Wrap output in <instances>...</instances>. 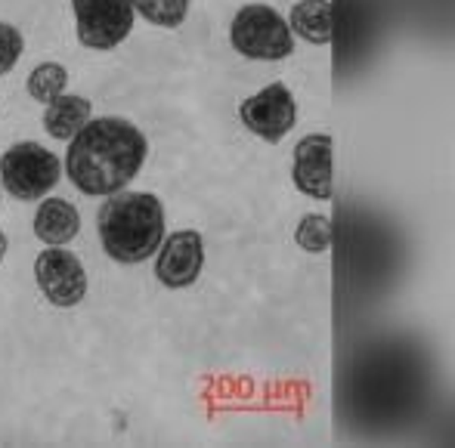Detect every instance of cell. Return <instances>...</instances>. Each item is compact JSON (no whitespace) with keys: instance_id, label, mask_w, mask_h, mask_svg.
<instances>
[{"instance_id":"cell-9","label":"cell","mask_w":455,"mask_h":448,"mask_svg":"<svg viewBox=\"0 0 455 448\" xmlns=\"http://www.w3.org/2000/svg\"><path fill=\"white\" fill-rule=\"evenodd\" d=\"M291 179L300 195L313 201H331V137L329 133H307L294 145Z\"/></svg>"},{"instance_id":"cell-18","label":"cell","mask_w":455,"mask_h":448,"mask_svg":"<svg viewBox=\"0 0 455 448\" xmlns=\"http://www.w3.org/2000/svg\"><path fill=\"white\" fill-rule=\"evenodd\" d=\"M0 198H4V189H0Z\"/></svg>"},{"instance_id":"cell-4","label":"cell","mask_w":455,"mask_h":448,"mask_svg":"<svg viewBox=\"0 0 455 448\" xmlns=\"http://www.w3.org/2000/svg\"><path fill=\"white\" fill-rule=\"evenodd\" d=\"M229 43L239 56L254 62H279L294 53V35L288 19L267 4H248L233 16Z\"/></svg>"},{"instance_id":"cell-6","label":"cell","mask_w":455,"mask_h":448,"mask_svg":"<svg viewBox=\"0 0 455 448\" xmlns=\"http://www.w3.org/2000/svg\"><path fill=\"white\" fill-rule=\"evenodd\" d=\"M35 285L50 306L75 310L87 297V269L68 248H44L35 257Z\"/></svg>"},{"instance_id":"cell-1","label":"cell","mask_w":455,"mask_h":448,"mask_svg":"<svg viewBox=\"0 0 455 448\" xmlns=\"http://www.w3.org/2000/svg\"><path fill=\"white\" fill-rule=\"evenodd\" d=\"M149 139L127 118H91L68 139L62 174L87 198H108L127 189L143 170Z\"/></svg>"},{"instance_id":"cell-10","label":"cell","mask_w":455,"mask_h":448,"mask_svg":"<svg viewBox=\"0 0 455 448\" xmlns=\"http://www.w3.org/2000/svg\"><path fill=\"white\" fill-rule=\"evenodd\" d=\"M35 239L47 248H66L78 239L81 214L66 198H41L35 210Z\"/></svg>"},{"instance_id":"cell-12","label":"cell","mask_w":455,"mask_h":448,"mask_svg":"<svg viewBox=\"0 0 455 448\" xmlns=\"http://www.w3.org/2000/svg\"><path fill=\"white\" fill-rule=\"evenodd\" d=\"M288 28H291V35H298L300 41L313 43V47H325V43H331V35H335L331 4L329 0H300V4L291 6Z\"/></svg>"},{"instance_id":"cell-11","label":"cell","mask_w":455,"mask_h":448,"mask_svg":"<svg viewBox=\"0 0 455 448\" xmlns=\"http://www.w3.org/2000/svg\"><path fill=\"white\" fill-rule=\"evenodd\" d=\"M93 118V106L87 96H78V93H62L56 96L53 102L44 106V130H47L50 139H60V143H68L87 121Z\"/></svg>"},{"instance_id":"cell-13","label":"cell","mask_w":455,"mask_h":448,"mask_svg":"<svg viewBox=\"0 0 455 448\" xmlns=\"http://www.w3.org/2000/svg\"><path fill=\"white\" fill-rule=\"evenodd\" d=\"M68 87V68L62 62H41V66L31 68L28 81H25V90L35 102L47 106L56 96H62Z\"/></svg>"},{"instance_id":"cell-16","label":"cell","mask_w":455,"mask_h":448,"mask_svg":"<svg viewBox=\"0 0 455 448\" xmlns=\"http://www.w3.org/2000/svg\"><path fill=\"white\" fill-rule=\"evenodd\" d=\"M22 53H25L22 31L10 22H0V78L16 68V62L22 59Z\"/></svg>"},{"instance_id":"cell-14","label":"cell","mask_w":455,"mask_h":448,"mask_svg":"<svg viewBox=\"0 0 455 448\" xmlns=\"http://www.w3.org/2000/svg\"><path fill=\"white\" fill-rule=\"evenodd\" d=\"M131 6L156 28H180L189 12V0H131Z\"/></svg>"},{"instance_id":"cell-7","label":"cell","mask_w":455,"mask_h":448,"mask_svg":"<svg viewBox=\"0 0 455 448\" xmlns=\"http://www.w3.org/2000/svg\"><path fill=\"white\" fill-rule=\"evenodd\" d=\"M239 118L245 130H251L264 143H279L298 124V99L282 81L267 84L239 106Z\"/></svg>"},{"instance_id":"cell-8","label":"cell","mask_w":455,"mask_h":448,"mask_svg":"<svg viewBox=\"0 0 455 448\" xmlns=\"http://www.w3.org/2000/svg\"><path fill=\"white\" fill-rule=\"evenodd\" d=\"M204 269V239L196 229L164 235V241L156 251V279L171 291L196 285Z\"/></svg>"},{"instance_id":"cell-3","label":"cell","mask_w":455,"mask_h":448,"mask_svg":"<svg viewBox=\"0 0 455 448\" xmlns=\"http://www.w3.org/2000/svg\"><path fill=\"white\" fill-rule=\"evenodd\" d=\"M62 161L56 152L44 149L35 139L16 143L0 155V189L16 201H41L60 185Z\"/></svg>"},{"instance_id":"cell-5","label":"cell","mask_w":455,"mask_h":448,"mask_svg":"<svg viewBox=\"0 0 455 448\" xmlns=\"http://www.w3.org/2000/svg\"><path fill=\"white\" fill-rule=\"evenodd\" d=\"M72 16L81 47L108 53L131 37L137 12L131 0H72Z\"/></svg>"},{"instance_id":"cell-17","label":"cell","mask_w":455,"mask_h":448,"mask_svg":"<svg viewBox=\"0 0 455 448\" xmlns=\"http://www.w3.org/2000/svg\"><path fill=\"white\" fill-rule=\"evenodd\" d=\"M6 254H10V239H6V232L0 229V266H4Z\"/></svg>"},{"instance_id":"cell-15","label":"cell","mask_w":455,"mask_h":448,"mask_svg":"<svg viewBox=\"0 0 455 448\" xmlns=\"http://www.w3.org/2000/svg\"><path fill=\"white\" fill-rule=\"evenodd\" d=\"M294 241L307 254H325L331 248V220L323 214H304L294 229Z\"/></svg>"},{"instance_id":"cell-2","label":"cell","mask_w":455,"mask_h":448,"mask_svg":"<svg viewBox=\"0 0 455 448\" xmlns=\"http://www.w3.org/2000/svg\"><path fill=\"white\" fill-rule=\"evenodd\" d=\"M96 232L108 260L121 266L146 263L164 241L162 198L152 192H115L96 214Z\"/></svg>"}]
</instances>
